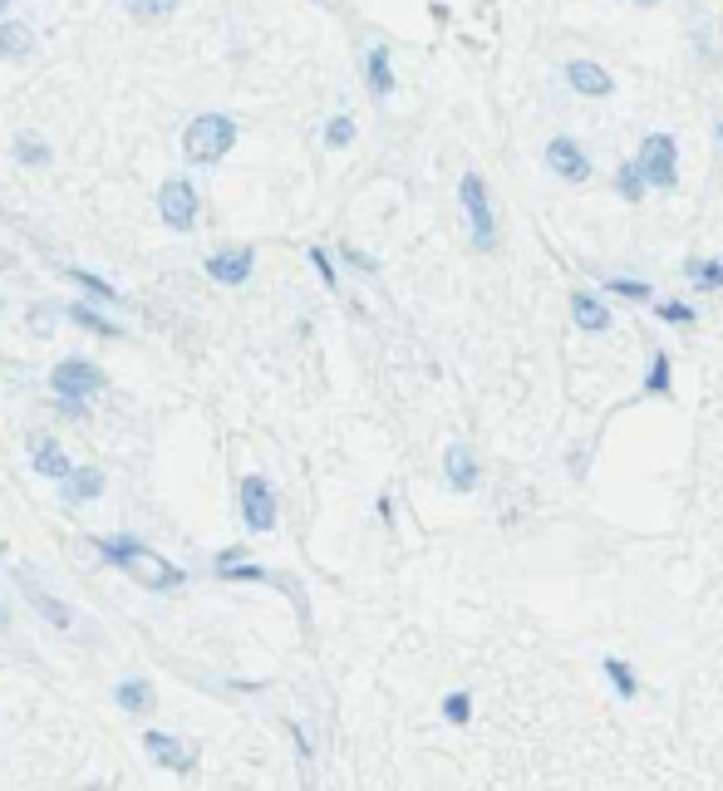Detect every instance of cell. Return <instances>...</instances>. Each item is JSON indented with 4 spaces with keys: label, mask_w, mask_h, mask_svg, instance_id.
Returning a JSON list of instances; mask_svg holds the SVG:
<instances>
[{
    "label": "cell",
    "mask_w": 723,
    "mask_h": 791,
    "mask_svg": "<svg viewBox=\"0 0 723 791\" xmlns=\"http://www.w3.org/2000/svg\"><path fill=\"white\" fill-rule=\"evenodd\" d=\"M69 320H74V325H84V330H94V335H104V339L123 335V330L114 325V320H104V315H99V310H89L84 300H79V305H69Z\"/></svg>",
    "instance_id": "obj_24"
},
{
    "label": "cell",
    "mask_w": 723,
    "mask_h": 791,
    "mask_svg": "<svg viewBox=\"0 0 723 791\" xmlns=\"http://www.w3.org/2000/svg\"><path fill=\"white\" fill-rule=\"evenodd\" d=\"M571 320H576L586 335H605V330H610V310H605L601 295H591V290H576V295H571Z\"/></svg>",
    "instance_id": "obj_14"
},
{
    "label": "cell",
    "mask_w": 723,
    "mask_h": 791,
    "mask_svg": "<svg viewBox=\"0 0 723 791\" xmlns=\"http://www.w3.org/2000/svg\"><path fill=\"white\" fill-rule=\"evenodd\" d=\"M5 639H10V610L0 605V644H5Z\"/></svg>",
    "instance_id": "obj_35"
},
{
    "label": "cell",
    "mask_w": 723,
    "mask_h": 791,
    "mask_svg": "<svg viewBox=\"0 0 723 791\" xmlns=\"http://www.w3.org/2000/svg\"><path fill=\"white\" fill-rule=\"evenodd\" d=\"M684 276H689L694 290L714 295V290H723V261L719 256H694V261H684Z\"/></svg>",
    "instance_id": "obj_19"
},
{
    "label": "cell",
    "mask_w": 723,
    "mask_h": 791,
    "mask_svg": "<svg viewBox=\"0 0 723 791\" xmlns=\"http://www.w3.org/2000/svg\"><path fill=\"white\" fill-rule=\"evenodd\" d=\"M305 256H310V266L320 271V281H325V290H340V281H335V261H330V251H325V246H310Z\"/></svg>",
    "instance_id": "obj_31"
},
{
    "label": "cell",
    "mask_w": 723,
    "mask_h": 791,
    "mask_svg": "<svg viewBox=\"0 0 723 791\" xmlns=\"http://www.w3.org/2000/svg\"><path fill=\"white\" fill-rule=\"evenodd\" d=\"M158 217L173 226V231H192L197 226V187L187 177H168L163 192H158Z\"/></svg>",
    "instance_id": "obj_6"
},
{
    "label": "cell",
    "mask_w": 723,
    "mask_h": 791,
    "mask_svg": "<svg viewBox=\"0 0 723 791\" xmlns=\"http://www.w3.org/2000/svg\"><path fill=\"white\" fill-rule=\"evenodd\" d=\"M566 84H571L581 99H605V94L615 89V79L605 74L601 64H591V59H571V64H566Z\"/></svg>",
    "instance_id": "obj_13"
},
{
    "label": "cell",
    "mask_w": 723,
    "mask_h": 791,
    "mask_svg": "<svg viewBox=\"0 0 723 791\" xmlns=\"http://www.w3.org/2000/svg\"><path fill=\"white\" fill-rule=\"evenodd\" d=\"M669 354L664 349H655V359H650V379L640 384V394H650V398H669Z\"/></svg>",
    "instance_id": "obj_25"
},
{
    "label": "cell",
    "mask_w": 723,
    "mask_h": 791,
    "mask_svg": "<svg viewBox=\"0 0 723 791\" xmlns=\"http://www.w3.org/2000/svg\"><path fill=\"white\" fill-rule=\"evenodd\" d=\"M601 290H615L620 300H640V305L655 295V285H650V281H630V276H605Z\"/></svg>",
    "instance_id": "obj_27"
},
{
    "label": "cell",
    "mask_w": 723,
    "mask_h": 791,
    "mask_svg": "<svg viewBox=\"0 0 723 791\" xmlns=\"http://www.w3.org/2000/svg\"><path fill=\"white\" fill-rule=\"evenodd\" d=\"M237 148V118L232 113H197L182 133V153L192 168H212Z\"/></svg>",
    "instance_id": "obj_2"
},
{
    "label": "cell",
    "mask_w": 723,
    "mask_h": 791,
    "mask_svg": "<svg viewBox=\"0 0 723 791\" xmlns=\"http://www.w3.org/2000/svg\"><path fill=\"white\" fill-rule=\"evenodd\" d=\"M5 5H15V0H0V10H5Z\"/></svg>",
    "instance_id": "obj_37"
},
{
    "label": "cell",
    "mask_w": 723,
    "mask_h": 791,
    "mask_svg": "<svg viewBox=\"0 0 723 791\" xmlns=\"http://www.w3.org/2000/svg\"><path fill=\"white\" fill-rule=\"evenodd\" d=\"M104 384V374H99V364H89V359H64L50 369V389L60 398V413L64 418H84V403L89 394Z\"/></svg>",
    "instance_id": "obj_3"
},
{
    "label": "cell",
    "mask_w": 723,
    "mask_h": 791,
    "mask_svg": "<svg viewBox=\"0 0 723 791\" xmlns=\"http://www.w3.org/2000/svg\"><path fill=\"white\" fill-rule=\"evenodd\" d=\"M35 55V30L25 20H0V59H30Z\"/></svg>",
    "instance_id": "obj_16"
},
{
    "label": "cell",
    "mask_w": 723,
    "mask_h": 791,
    "mask_svg": "<svg viewBox=\"0 0 723 791\" xmlns=\"http://www.w3.org/2000/svg\"><path fill=\"white\" fill-rule=\"evenodd\" d=\"M64 482H69V487H64V502H74V507H79V502H94V497L104 492V472H99V467H74Z\"/></svg>",
    "instance_id": "obj_18"
},
{
    "label": "cell",
    "mask_w": 723,
    "mask_h": 791,
    "mask_svg": "<svg viewBox=\"0 0 723 791\" xmlns=\"http://www.w3.org/2000/svg\"><path fill=\"white\" fill-rule=\"evenodd\" d=\"M660 320L664 325H694V305H684V300H664Z\"/></svg>",
    "instance_id": "obj_32"
},
{
    "label": "cell",
    "mask_w": 723,
    "mask_h": 791,
    "mask_svg": "<svg viewBox=\"0 0 723 791\" xmlns=\"http://www.w3.org/2000/svg\"><path fill=\"white\" fill-rule=\"evenodd\" d=\"M719 143H723V123H719Z\"/></svg>",
    "instance_id": "obj_38"
},
{
    "label": "cell",
    "mask_w": 723,
    "mask_h": 791,
    "mask_svg": "<svg viewBox=\"0 0 723 791\" xmlns=\"http://www.w3.org/2000/svg\"><path fill=\"white\" fill-rule=\"evenodd\" d=\"M123 10L133 20H168L178 10V0H123Z\"/></svg>",
    "instance_id": "obj_28"
},
{
    "label": "cell",
    "mask_w": 723,
    "mask_h": 791,
    "mask_svg": "<svg viewBox=\"0 0 723 791\" xmlns=\"http://www.w3.org/2000/svg\"><path fill=\"white\" fill-rule=\"evenodd\" d=\"M94 551L114 565V570H123L128 580H138L143 590H178L182 580H187L182 565H173L168 556H158V551H148V546L133 541V536H94Z\"/></svg>",
    "instance_id": "obj_1"
},
{
    "label": "cell",
    "mask_w": 723,
    "mask_h": 791,
    "mask_svg": "<svg viewBox=\"0 0 723 791\" xmlns=\"http://www.w3.org/2000/svg\"><path fill=\"white\" fill-rule=\"evenodd\" d=\"M635 5H660V0H635Z\"/></svg>",
    "instance_id": "obj_36"
},
{
    "label": "cell",
    "mask_w": 723,
    "mask_h": 791,
    "mask_svg": "<svg viewBox=\"0 0 723 791\" xmlns=\"http://www.w3.org/2000/svg\"><path fill=\"white\" fill-rule=\"evenodd\" d=\"M345 261H350V266H360V271H379V261H374V256H364V251H355V246H345Z\"/></svg>",
    "instance_id": "obj_34"
},
{
    "label": "cell",
    "mask_w": 723,
    "mask_h": 791,
    "mask_svg": "<svg viewBox=\"0 0 723 791\" xmlns=\"http://www.w3.org/2000/svg\"><path fill=\"white\" fill-rule=\"evenodd\" d=\"M15 163H25V168H45V163H50V143L35 138V133H20V138H15Z\"/></svg>",
    "instance_id": "obj_23"
},
{
    "label": "cell",
    "mask_w": 723,
    "mask_h": 791,
    "mask_svg": "<svg viewBox=\"0 0 723 791\" xmlns=\"http://www.w3.org/2000/svg\"><path fill=\"white\" fill-rule=\"evenodd\" d=\"M30 330H35V335H50V330H55V305H30Z\"/></svg>",
    "instance_id": "obj_33"
},
{
    "label": "cell",
    "mask_w": 723,
    "mask_h": 791,
    "mask_svg": "<svg viewBox=\"0 0 723 791\" xmlns=\"http://www.w3.org/2000/svg\"><path fill=\"white\" fill-rule=\"evenodd\" d=\"M364 84H369V94H374L379 104L394 94V64H389V45H374V50L364 55Z\"/></svg>",
    "instance_id": "obj_15"
},
{
    "label": "cell",
    "mask_w": 723,
    "mask_h": 791,
    "mask_svg": "<svg viewBox=\"0 0 723 791\" xmlns=\"http://www.w3.org/2000/svg\"><path fill=\"white\" fill-rule=\"evenodd\" d=\"M601 669H605V678L615 683V693H620V698H635V693H640V678H635V669H630L625 659L605 654V659H601Z\"/></svg>",
    "instance_id": "obj_21"
},
{
    "label": "cell",
    "mask_w": 723,
    "mask_h": 791,
    "mask_svg": "<svg viewBox=\"0 0 723 791\" xmlns=\"http://www.w3.org/2000/svg\"><path fill=\"white\" fill-rule=\"evenodd\" d=\"M635 168L645 172V182L650 187H674L679 182V143L669 138V133H650L645 143H640V153H635Z\"/></svg>",
    "instance_id": "obj_5"
},
{
    "label": "cell",
    "mask_w": 723,
    "mask_h": 791,
    "mask_svg": "<svg viewBox=\"0 0 723 791\" xmlns=\"http://www.w3.org/2000/svg\"><path fill=\"white\" fill-rule=\"evenodd\" d=\"M615 187H620V197H625V202H645V192H650V182H645V172L635 168V158H630V163H620Z\"/></svg>",
    "instance_id": "obj_22"
},
{
    "label": "cell",
    "mask_w": 723,
    "mask_h": 791,
    "mask_svg": "<svg viewBox=\"0 0 723 791\" xmlns=\"http://www.w3.org/2000/svg\"><path fill=\"white\" fill-rule=\"evenodd\" d=\"M69 281L84 285V295H94V300H104V305H119V290L104 281V276H94V271H79V266H74V271H69Z\"/></svg>",
    "instance_id": "obj_26"
},
{
    "label": "cell",
    "mask_w": 723,
    "mask_h": 791,
    "mask_svg": "<svg viewBox=\"0 0 723 791\" xmlns=\"http://www.w3.org/2000/svg\"><path fill=\"white\" fill-rule=\"evenodd\" d=\"M237 502H241V521H246L251 531H271V526H276V492H271L266 477H256V472L241 477Z\"/></svg>",
    "instance_id": "obj_7"
},
{
    "label": "cell",
    "mask_w": 723,
    "mask_h": 791,
    "mask_svg": "<svg viewBox=\"0 0 723 791\" xmlns=\"http://www.w3.org/2000/svg\"><path fill=\"white\" fill-rule=\"evenodd\" d=\"M458 202H463V212H468L473 246H478V251H492V246H497V222H492V197H487L482 172H463V182H458Z\"/></svg>",
    "instance_id": "obj_4"
},
{
    "label": "cell",
    "mask_w": 723,
    "mask_h": 791,
    "mask_svg": "<svg viewBox=\"0 0 723 791\" xmlns=\"http://www.w3.org/2000/svg\"><path fill=\"white\" fill-rule=\"evenodd\" d=\"M35 472H40V477H55V482H64L74 467H69V457H64L60 443H35Z\"/></svg>",
    "instance_id": "obj_20"
},
{
    "label": "cell",
    "mask_w": 723,
    "mask_h": 791,
    "mask_svg": "<svg viewBox=\"0 0 723 791\" xmlns=\"http://www.w3.org/2000/svg\"><path fill=\"white\" fill-rule=\"evenodd\" d=\"M546 168L556 172V177H566V182H586L591 177V158H586V148L576 143V138H551L546 143Z\"/></svg>",
    "instance_id": "obj_10"
},
{
    "label": "cell",
    "mask_w": 723,
    "mask_h": 791,
    "mask_svg": "<svg viewBox=\"0 0 723 791\" xmlns=\"http://www.w3.org/2000/svg\"><path fill=\"white\" fill-rule=\"evenodd\" d=\"M143 747H148V757H153L158 767H168V772H178V777H187V772L197 767V747H187V742L173 733H143Z\"/></svg>",
    "instance_id": "obj_11"
},
{
    "label": "cell",
    "mask_w": 723,
    "mask_h": 791,
    "mask_svg": "<svg viewBox=\"0 0 723 791\" xmlns=\"http://www.w3.org/2000/svg\"><path fill=\"white\" fill-rule=\"evenodd\" d=\"M325 143H330V148H350V143H355V118H345V113H340V118H330Z\"/></svg>",
    "instance_id": "obj_30"
},
{
    "label": "cell",
    "mask_w": 723,
    "mask_h": 791,
    "mask_svg": "<svg viewBox=\"0 0 723 791\" xmlns=\"http://www.w3.org/2000/svg\"><path fill=\"white\" fill-rule=\"evenodd\" d=\"M202 266H207V276L217 285H246L251 271H256V251H251V246H222V251H212Z\"/></svg>",
    "instance_id": "obj_8"
},
{
    "label": "cell",
    "mask_w": 723,
    "mask_h": 791,
    "mask_svg": "<svg viewBox=\"0 0 723 791\" xmlns=\"http://www.w3.org/2000/svg\"><path fill=\"white\" fill-rule=\"evenodd\" d=\"M443 718H448L453 728H463V723L473 718V698H468V693H448V698H443Z\"/></svg>",
    "instance_id": "obj_29"
},
{
    "label": "cell",
    "mask_w": 723,
    "mask_h": 791,
    "mask_svg": "<svg viewBox=\"0 0 723 791\" xmlns=\"http://www.w3.org/2000/svg\"><path fill=\"white\" fill-rule=\"evenodd\" d=\"M443 477H448V487H453V492H473V487H478V477H482L478 452L468 448V443L443 448Z\"/></svg>",
    "instance_id": "obj_12"
},
{
    "label": "cell",
    "mask_w": 723,
    "mask_h": 791,
    "mask_svg": "<svg viewBox=\"0 0 723 791\" xmlns=\"http://www.w3.org/2000/svg\"><path fill=\"white\" fill-rule=\"evenodd\" d=\"M114 698H119L123 713H153L158 708V693H153L148 678H123L119 688H114Z\"/></svg>",
    "instance_id": "obj_17"
},
{
    "label": "cell",
    "mask_w": 723,
    "mask_h": 791,
    "mask_svg": "<svg viewBox=\"0 0 723 791\" xmlns=\"http://www.w3.org/2000/svg\"><path fill=\"white\" fill-rule=\"evenodd\" d=\"M15 580H20V590H25V600L35 605V615H40V620H45V624H55V629H64V634H74V629H79V615H74V610L64 605L60 595H50V590H40V585H35V580H30L25 570H15Z\"/></svg>",
    "instance_id": "obj_9"
}]
</instances>
